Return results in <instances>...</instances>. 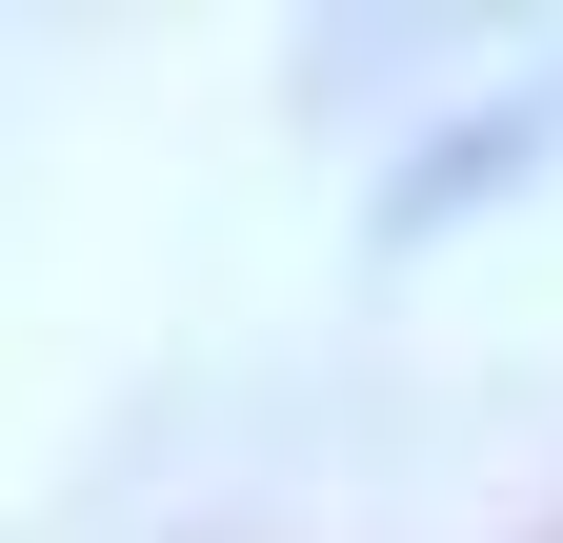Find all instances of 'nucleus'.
<instances>
[{
    "mask_svg": "<svg viewBox=\"0 0 563 543\" xmlns=\"http://www.w3.org/2000/svg\"><path fill=\"white\" fill-rule=\"evenodd\" d=\"M543 121H563V101H504V121H463V142H422V181H402V222H443V201H483V181H504V162L543 142Z\"/></svg>",
    "mask_w": 563,
    "mask_h": 543,
    "instance_id": "nucleus-1",
    "label": "nucleus"
}]
</instances>
